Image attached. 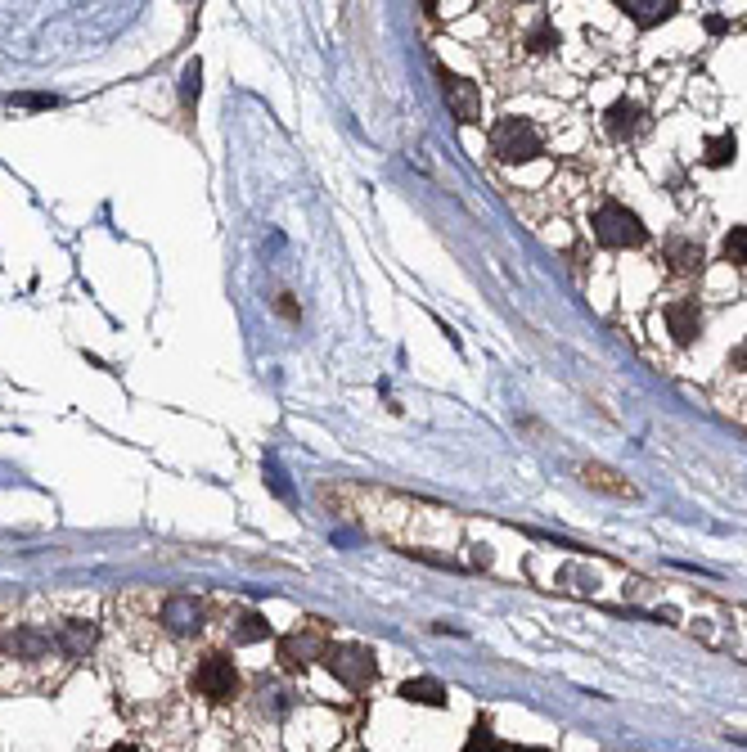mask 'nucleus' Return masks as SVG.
Masks as SVG:
<instances>
[{"label":"nucleus","instance_id":"21","mask_svg":"<svg viewBox=\"0 0 747 752\" xmlns=\"http://www.w3.org/2000/svg\"><path fill=\"white\" fill-rule=\"evenodd\" d=\"M198 95H203V64L198 59H189L185 68H180V109H194Z\"/></svg>","mask_w":747,"mask_h":752},{"label":"nucleus","instance_id":"16","mask_svg":"<svg viewBox=\"0 0 747 752\" xmlns=\"http://www.w3.org/2000/svg\"><path fill=\"white\" fill-rule=\"evenodd\" d=\"M666 271L671 275H698L702 271V262H707V257H702V244L698 239H684V235H671L666 239Z\"/></svg>","mask_w":747,"mask_h":752},{"label":"nucleus","instance_id":"18","mask_svg":"<svg viewBox=\"0 0 747 752\" xmlns=\"http://www.w3.org/2000/svg\"><path fill=\"white\" fill-rule=\"evenodd\" d=\"M225 635H230V644H261V640H270V622L261 613H252V608H243L234 622H225Z\"/></svg>","mask_w":747,"mask_h":752},{"label":"nucleus","instance_id":"2","mask_svg":"<svg viewBox=\"0 0 747 752\" xmlns=\"http://www.w3.org/2000/svg\"><path fill=\"white\" fill-rule=\"evenodd\" d=\"M122 608V622L135 640H167V644H189L203 640L216 626L212 599L194 595V590H131V595H117Z\"/></svg>","mask_w":747,"mask_h":752},{"label":"nucleus","instance_id":"5","mask_svg":"<svg viewBox=\"0 0 747 752\" xmlns=\"http://www.w3.org/2000/svg\"><path fill=\"white\" fill-rule=\"evenodd\" d=\"M324 667H329V676L338 680V685H347L351 694H365V689H374L378 680V658L369 644H356V640H333L329 649H324Z\"/></svg>","mask_w":747,"mask_h":752},{"label":"nucleus","instance_id":"4","mask_svg":"<svg viewBox=\"0 0 747 752\" xmlns=\"http://www.w3.org/2000/svg\"><path fill=\"white\" fill-rule=\"evenodd\" d=\"M189 689H194L203 703L225 707L243 694V676L234 667V658L225 649H203L194 658V671H189Z\"/></svg>","mask_w":747,"mask_h":752},{"label":"nucleus","instance_id":"27","mask_svg":"<svg viewBox=\"0 0 747 752\" xmlns=\"http://www.w3.org/2000/svg\"><path fill=\"white\" fill-rule=\"evenodd\" d=\"M513 752H545V748H513Z\"/></svg>","mask_w":747,"mask_h":752},{"label":"nucleus","instance_id":"11","mask_svg":"<svg viewBox=\"0 0 747 752\" xmlns=\"http://www.w3.org/2000/svg\"><path fill=\"white\" fill-rule=\"evenodd\" d=\"M666 329H671V338L680 347H689L693 338L702 334V307L693 298H675V302H666Z\"/></svg>","mask_w":747,"mask_h":752},{"label":"nucleus","instance_id":"19","mask_svg":"<svg viewBox=\"0 0 747 752\" xmlns=\"http://www.w3.org/2000/svg\"><path fill=\"white\" fill-rule=\"evenodd\" d=\"M464 752H504L500 734H495V721H491V716H486V712L477 716V721H473V730H468Z\"/></svg>","mask_w":747,"mask_h":752},{"label":"nucleus","instance_id":"15","mask_svg":"<svg viewBox=\"0 0 747 752\" xmlns=\"http://www.w3.org/2000/svg\"><path fill=\"white\" fill-rule=\"evenodd\" d=\"M603 122H608V136H612V140H635V136H644L648 113L639 109L635 100H617V104L608 109V118H603Z\"/></svg>","mask_w":747,"mask_h":752},{"label":"nucleus","instance_id":"23","mask_svg":"<svg viewBox=\"0 0 747 752\" xmlns=\"http://www.w3.org/2000/svg\"><path fill=\"white\" fill-rule=\"evenodd\" d=\"M720 257H725L729 266H747V226H734L725 235V244H720Z\"/></svg>","mask_w":747,"mask_h":752},{"label":"nucleus","instance_id":"17","mask_svg":"<svg viewBox=\"0 0 747 752\" xmlns=\"http://www.w3.org/2000/svg\"><path fill=\"white\" fill-rule=\"evenodd\" d=\"M621 14H626L635 28H657V23H666V19H675V0H621L617 5Z\"/></svg>","mask_w":747,"mask_h":752},{"label":"nucleus","instance_id":"12","mask_svg":"<svg viewBox=\"0 0 747 752\" xmlns=\"http://www.w3.org/2000/svg\"><path fill=\"white\" fill-rule=\"evenodd\" d=\"M576 473H581V482H585V487L603 491V496H617V500H635V496H639V491L630 487V482L621 478L617 469H608V464H599V460H585Z\"/></svg>","mask_w":747,"mask_h":752},{"label":"nucleus","instance_id":"13","mask_svg":"<svg viewBox=\"0 0 747 752\" xmlns=\"http://www.w3.org/2000/svg\"><path fill=\"white\" fill-rule=\"evenodd\" d=\"M396 698H401V703H414V707H446L450 689L441 685L437 676H410V680L396 685Z\"/></svg>","mask_w":747,"mask_h":752},{"label":"nucleus","instance_id":"8","mask_svg":"<svg viewBox=\"0 0 747 752\" xmlns=\"http://www.w3.org/2000/svg\"><path fill=\"white\" fill-rule=\"evenodd\" d=\"M329 644H333L329 626H324L320 617H306L297 631H288L284 640H279V667H284L288 676H302L315 658H324V649H329Z\"/></svg>","mask_w":747,"mask_h":752},{"label":"nucleus","instance_id":"10","mask_svg":"<svg viewBox=\"0 0 747 752\" xmlns=\"http://www.w3.org/2000/svg\"><path fill=\"white\" fill-rule=\"evenodd\" d=\"M432 73H437L441 95H446V104H450L459 127H477V122H482V91H477L468 77L450 73V68H441V64H432Z\"/></svg>","mask_w":747,"mask_h":752},{"label":"nucleus","instance_id":"6","mask_svg":"<svg viewBox=\"0 0 747 752\" xmlns=\"http://www.w3.org/2000/svg\"><path fill=\"white\" fill-rule=\"evenodd\" d=\"M590 226H594V239H599L603 248H644L648 244L644 221H639L635 212H630L626 203H617V199L599 203L594 217H590Z\"/></svg>","mask_w":747,"mask_h":752},{"label":"nucleus","instance_id":"14","mask_svg":"<svg viewBox=\"0 0 747 752\" xmlns=\"http://www.w3.org/2000/svg\"><path fill=\"white\" fill-rule=\"evenodd\" d=\"M297 694L288 685H279V680H261L257 694H252V707H257V716H266V721H284L288 712H293Z\"/></svg>","mask_w":747,"mask_h":752},{"label":"nucleus","instance_id":"7","mask_svg":"<svg viewBox=\"0 0 747 752\" xmlns=\"http://www.w3.org/2000/svg\"><path fill=\"white\" fill-rule=\"evenodd\" d=\"M491 154L500 163H531L545 154V136L531 118H500L491 127Z\"/></svg>","mask_w":747,"mask_h":752},{"label":"nucleus","instance_id":"20","mask_svg":"<svg viewBox=\"0 0 747 752\" xmlns=\"http://www.w3.org/2000/svg\"><path fill=\"white\" fill-rule=\"evenodd\" d=\"M527 50H531V55H549V50H558V28L549 23V14H536V23H531V32H527Z\"/></svg>","mask_w":747,"mask_h":752},{"label":"nucleus","instance_id":"25","mask_svg":"<svg viewBox=\"0 0 747 752\" xmlns=\"http://www.w3.org/2000/svg\"><path fill=\"white\" fill-rule=\"evenodd\" d=\"M275 311H279V316H288V320H302V311H297L293 293H275Z\"/></svg>","mask_w":747,"mask_h":752},{"label":"nucleus","instance_id":"24","mask_svg":"<svg viewBox=\"0 0 747 752\" xmlns=\"http://www.w3.org/2000/svg\"><path fill=\"white\" fill-rule=\"evenodd\" d=\"M9 109H54V104H59V100H54V95H9Z\"/></svg>","mask_w":747,"mask_h":752},{"label":"nucleus","instance_id":"9","mask_svg":"<svg viewBox=\"0 0 747 752\" xmlns=\"http://www.w3.org/2000/svg\"><path fill=\"white\" fill-rule=\"evenodd\" d=\"M54 640H59V653L68 667H77V662H86L90 653H95L99 644V622L86 613H63L54 617Z\"/></svg>","mask_w":747,"mask_h":752},{"label":"nucleus","instance_id":"3","mask_svg":"<svg viewBox=\"0 0 747 752\" xmlns=\"http://www.w3.org/2000/svg\"><path fill=\"white\" fill-rule=\"evenodd\" d=\"M675 626L702 640L707 649L729 653V658L747 662V604H729V599L693 595L689 608L675 613Z\"/></svg>","mask_w":747,"mask_h":752},{"label":"nucleus","instance_id":"1","mask_svg":"<svg viewBox=\"0 0 747 752\" xmlns=\"http://www.w3.org/2000/svg\"><path fill=\"white\" fill-rule=\"evenodd\" d=\"M545 590L572 599H590V604L626 608V613H653L675 626V613L666 604V581H653L635 568L603 559V554H576V559L549 563V572H531Z\"/></svg>","mask_w":747,"mask_h":752},{"label":"nucleus","instance_id":"26","mask_svg":"<svg viewBox=\"0 0 747 752\" xmlns=\"http://www.w3.org/2000/svg\"><path fill=\"white\" fill-rule=\"evenodd\" d=\"M104 752H140V743H131V739H117L113 748H104Z\"/></svg>","mask_w":747,"mask_h":752},{"label":"nucleus","instance_id":"22","mask_svg":"<svg viewBox=\"0 0 747 752\" xmlns=\"http://www.w3.org/2000/svg\"><path fill=\"white\" fill-rule=\"evenodd\" d=\"M734 154H738V136H734V131H725V136H711L707 140V154H702V163H707V167H729V163H734Z\"/></svg>","mask_w":747,"mask_h":752}]
</instances>
